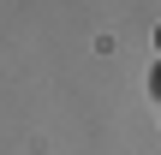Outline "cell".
Returning <instances> with one entry per match:
<instances>
[{
    "mask_svg": "<svg viewBox=\"0 0 161 155\" xmlns=\"http://www.w3.org/2000/svg\"><path fill=\"white\" fill-rule=\"evenodd\" d=\"M155 54H161V24H155Z\"/></svg>",
    "mask_w": 161,
    "mask_h": 155,
    "instance_id": "6da1fadb",
    "label": "cell"
},
{
    "mask_svg": "<svg viewBox=\"0 0 161 155\" xmlns=\"http://www.w3.org/2000/svg\"><path fill=\"white\" fill-rule=\"evenodd\" d=\"M155 102H161V72H155Z\"/></svg>",
    "mask_w": 161,
    "mask_h": 155,
    "instance_id": "7a4b0ae2",
    "label": "cell"
}]
</instances>
